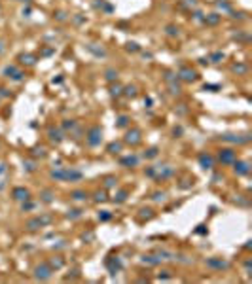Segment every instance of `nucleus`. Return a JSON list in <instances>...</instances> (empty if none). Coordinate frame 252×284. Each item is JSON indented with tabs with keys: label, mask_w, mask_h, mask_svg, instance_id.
<instances>
[{
	"label": "nucleus",
	"mask_w": 252,
	"mask_h": 284,
	"mask_svg": "<svg viewBox=\"0 0 252 284\" xmlns=\"http://www.w3.org/2000/svg\"><path fill=\"white\" fill-rule=\"evenodd\" d=\"M42 201H44V203H51V201H53V193L50 192V189L42 193Z\"/></svg>",
	"instance_id": "11"
},
{
	"label": "nucleus",
	"mask_w": 252,
	"mask_h": 284,
	"mask_svg": "<svg viewBox=\"0 0 252 284\" xmlns=\"http://www.w3.org/2000/svg\"><path fill=\"white\" fill-rule=\"evenodd\" d=\"M155 155H157V150H155V148H150L148 154H146V157H155Z\"/></svg>",
	"instance_id": "24"
},
{
	"label": "nucleus",
	"mask_w": 252,
	"mask_h": 284,
	"mask_svg": "<svg viewBox=\"0 0 252 284\" xmlns=\"http://www.w3.org/2000/svg\"><path fill=\"white\" fill-rule=\"evenodd\" d=\"M127 95H131V97H133V95H135V87H127Z\"/></svg>",
	"instance_id": "29"
},
{
	"label": "nucleus",
	"mask_w": 252,
	"mask_h": 284,
	"mask_svg": "<svg viewBox=\"0 0 252 284\" xmlns=\"http://www.w3.org/2000/svg\"><path fill=\"white\" fill-rule=\"evenodd\" d=\"M125 123H127V117H120V123H118V125H120V127H123Z\"/></svg>",
	"instance_id": "28"
},
{
	"label": "nucleus",
	"mask_w": 252,
	"mask_h": 284,
	"mask_svg": "<svg viewBox=\"0 0 252 284\" xmlns=\"http://www.w3.org/2000/svg\"><path fill=\"white\" fill-rule=\"evenodd\" d=\"M63 263H64V262H63V259H61V258H57V259H53V262H51V265H53L55 269H59V267H63Z\"/></svg>",
	"instance_id": "16"
},
{
	"label": "nucleus",
	"mask_w": 252,
	"mask_h": 284,
	"mask_svg": "<svg viewBox=\"0 0 252 284\" xmlns=\"http://www.w3.org/2000/svg\"><path fill=\"white\" fill-rule=\"evenodd\" d=\"M207 263L211 267H216V269H226L227 267V262H224V259H209Z\"/></svg>",
	"instance_id": "9"
},
{
	"label": "nucleus",
	"mask_w": 252,
	"mask_h": 284,
	"mask_svg": "<svg viewBox=\"0 0 252 284\" xmlns=\"http://www.w3.org/2000/svg\"><path fill=\"white\" fill-rule=\"evenodd\" d=\"M101 140H102V133H101V129L99 127H93L89 131V136H87V142L91 146H99L101 144Z\"/></svg>",
	"instance_id": "1"
},
{
	"label": "nucleus",
	"mask_w": 252,
	"mask_h": 284,
	"mask_svg": "<svg viewBox=\"0 0 252 284\" xmlns=\"http://www.w3.org/2000/svg\"><path fill=\"white\" fill-rule=\"evenodd\" d=\"M125 197H127V192H120L116 197H114V201H116V203H123V201H125Z\"/></svg>",
	"instance_id": "14"
},
{
	"label": "nucleus",
	"mask_w": 252,
	"mask_h": 284,
	"mask_svg": "<svg viewBox=\"0 0 252 284\" xmlns=\"http://www.w3.org/2000/svg\"><path fill=\"white\" fill-rule=\"evenodd\" d=\"M120 148H121L120 144H110V146H108V152H112V154H116V152H118Z\"/></svg>",
	"instance_id": "19"
},
{
	"label": "nucleus",
	"mask_w": 252,
	"mask_h": 284,
	"mask_svg": "<svg viewBox=\"0 0 252 284\" xmlns=\"http://www.w3.org/2000/svg\"><path fill=\"white\" fill-rule=\"evenodd\" d=\"M13 197L17 201H27L29 199V192L25 187H17V189H13Z\"/></svg>",
	"instance_id": "5"
},
{
	"label": "nucleus",
	"mask_w": 252,
	"mask_h": 284,
	"mask_svg": "<svg viewBox=\"0 0 252 284\" xmlns=\"http://www.w3.org/2000/svg\"><path fill=\"white\" fill-rule=\"evenodd\" d=\"M116 76H118V72H114V70H108V72H106V78H108V80H114Z\"/></svg>",
	"instance_id": "23"
},
{
	"label": "nucleus",
	"mask_w": 252,
	"mask_h": 284,
	"mask_svg": "<svg viewBox=\"0 0 252 284\" xmlns=\"http://www.w3.org/2000/svg\"><path fill=\"white\" fill-rule=\"evenodd\" d=\"M95 201H106V193L104 192H97L95 193Z\"/></svg>",
	"instance_id": "15"
},
{
	"label": "nucleus",
	"mask_w": 252,
	"mask_h": 284,
	"mask_svg": "<svg viewBox=\"0 0 252 284\" xmlns=\"http://www.w3.org/2000/svg\"><path fill=\"white\" fill-rule=\"evenodd\" d=\"M212 59H214V63H220V59H224V55H222V53H214Z\"/></svg>",
	"instance_id": "26"
},
{
	"label": "nucleus",
	"mask_w": 252,
	"mask_h": 284,
	"mask_svg": "<svg viewBox=\"0 0 252 284\" xmlns=\"http://www.w3.org/2000/svg\"><path fill=\"white\" fill-rule=\"evenodd\" d=\"M125 142H129V144H139V142H140V131H139V129L129 131V133H127Z\"/></svg>",
	"instance_id": "3"
},
{
	"label": "nucleus",
	"mask_w": 252,
	"mask_h": 284,
	"mask_svg": "<svg viewBox=\"0 0 252 284\" xmlns=\"http://www.w3.org/2000/svg\"><path fill=\"white\" fill-rule=\"evenodd\" d=\"M116 178H106V182H104V187H112V186H116Z\"/></svg>",
	"instance_id": "18"
},
{
	"label": "nucleus",
	"mask_w": 252,
	"mask_h": 284,
	"mask_svg": "<svg viewBox=\"0 0 252 284\" xmlns=\"http://www.w3.org/2000/svg\"><path fill=\"white\" fill-rule=\"evenodd\" d=\"M140 212H142V214H140L142 218H144V216H146V218H152V210H150V208H142Z\"/></svg>",
	"instance_id": "20"
},
{
	"label": "nucleus",
	"mask_w": 252,
	"mask_h": 284,
	"mask_svg": "<svg viewBox=\"0 0 252 284\" xmlns=\"http://www.w3.org/2000/svg\"><path fill=\"white\" fill-rule=\"evenodd\" d=\"M66 216H68V218H80V216H82V210H80V208H74V210L68 212Z\"/></svg>",
	"instance_id": "13"
},
{
	"label": "nucleus",
	"mask_w": 252,
	"mask_h": 284,
	"mask_svg": "<svg viewBox=\"0 0 252 284\" xmlns=\"http://www.w3.org/2000/svg\"><path fill=\"white\" fill-rule=\"evenodd\" d=\"M233 159H235L233 150H222V152H220V161H222V163H231Z\"/></svg>",
	"instance_id": "4"
},
{
	"label": "nucleus",
	"mask_w": 252,
	"mask_h": 284,
	"mask_svg": "<svg viewBox=\"0 0 252 284\" xmlns=\"http://www.w3.org/2000/svg\"><path fill=\"white\" fill-rule=\"evenodd\" d=\"M50 136H51L53 140H61V136H59V131H53V129H51V131H50Z\"/></svg>",
	"instance_id": "21"
},
{
	"label": "nucleus",
	"mask_w": 252,
	"mask_h": 284,
	"mask_svg": "<svg viewBox=\"0 0 252 284\" xmlns=\"http://www.w3.org/2000/svg\"><path fill=\"white\" fill-rule=\"evenodd\" d=\"M13 72H15V68H13V66H8V68L4 70V74H6L8 78H10V74H13Z\"/></svg>",
	"instance_id": "25"
},
{
	"label": "nucleus",
	"mask_w": 252,
	"mask_h": 284,
	"mask_svg": "<svg viewBox=\"0 0 252 284\" xmlns=\"http://www.w3.org/2000/svg\"><path fill=\"white\" fill-rule=\"evenodd\" d=\"M163 195H165V193H155V195H154V201H161Z\"/></svg>",
	"instance_id": "27"
},
{
	"label": "nucleus",
	"mask_w": 252,
	"mask_h": 284,
	"mask_svg": "<svg viewBox=\"0 0 252 284\" xmlns=\"http://www.w3.org/2000/svg\"><path fill=\"white\" fill-rule=\"evenodd\" d=\"M21 61H23V63H27V64H34V61H32V57H31V55H21Z\"/></svg>",
	"instance_id": "17"
},
{
	"label": "nucleus",
	"mask_w": 252,
	"mask_h": 284,
	"mask_svg": "<svg viewBox=\"0 0 252 284\" xmlns=\"http://www.w3.org/2000/svg\"><path fill=\"white\" fill-rule=\"evenodd\" d=\"M235 173H237V174H248V173H250L248 163H245V161H237V163H235Z\"/></svg>",
	"instance_id": "6"
},
{
	"label": "nucleus",
	"mask_w": 252,
	"mask_h": 284,
	"mask_svg": "<svg viewBox=\"0 0 252 284\" xmlns=\"http://www.w3.org/2000/svg\"><path fill=\"white\" fill-rule=\"evenodd\" d=\"M136 163H139L136 157H125V159H121V165H136Z\"/></svg>",
	"instance_id": "12"
},
{
	"label": "nucleus",
	"mask_w": 252,
	"mask_h": 284,
	"mask_svg": "<svg viewBox=\"0 0 252 284\" xmlns=\"http://www.w3.org/2000/svg\"><path fill=\"white\" fill-rule=\"evenodd\" d=\"M199 163L203 165V169H212V157H211V155L201 154V155H199Z\"/></svg>",
	"instance_id": "7"
},
{
	"label": "nucleus",
	"mask_w": 252,
	"mask_h": 284,
	"mask_svg": "<svg viewBox=\"0 0 252 284\" xmlns=\"http://www.w3.org/2000/svg\"><path fill=\"white\" fill-rule=\"evenodd\" d=\"M180 76L184 78V80H188V82H192V80L197 78V74L193 72V70H188V68H182V70H180Z\"/></svg>",
	"instance_id": "8"
},
{
	"label": "nucleus",
	"mask_w": 252,
	"mask_h": 284,
	"mask_svg": "<svg viewBox=\"0 0 252 284\" xmlns=\"http://www.w3.org/2000/svg\"><path fill=\"white\" fill-rule=\"evenodd\" d=\"M101 220H110V212L108 210H102V214H99Z\"/></svg>",
	"instance_id": "22"
},
{
	"label": "nucleus",
	"mask_w": 252,
	"mask_h": 284,
	"mask_svg": "<svg viewBox=\"0 0 252 284\" xmlns=\"http://www.w3.org/2000/svg\"><path fill=\"white\" fill-rule=\"evenodd\" d=\"M51 277V269L48 267V265H40V267H36V278H40V280H48Z\"/></svg>",
	"instance_id": "2"
},
{
	"label": "nucleus",
	"mask_w": 252,
	"mask_h": 284,
	"mask_svg": "<svg viewBox=\"0 0 252 284\" xmlns=\"http://www.w3.org/2000/svg\"><path fill=\"white\" fill-rule=\"evenodd\" d=\"M70 197H72V199H76V201H83V199H87L85 192H72V193H70Z\"/></svg>",
	"instance_id": "10"
}]
</instances>
